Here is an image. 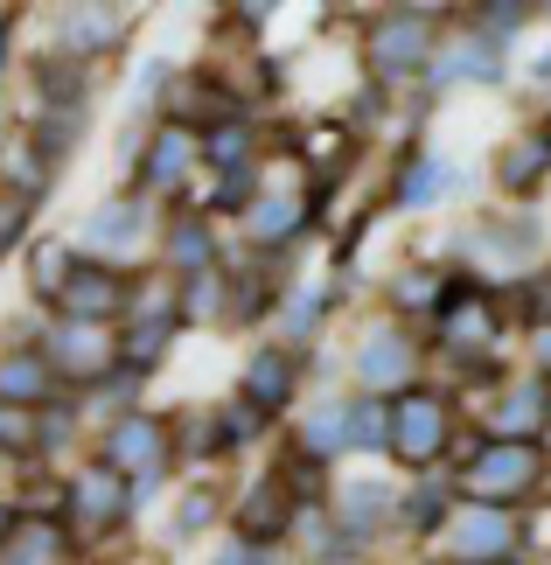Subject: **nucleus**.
Listing matches in <instances>:
<instances>
[{"label":"nucleus","instance_id":"1","mask_svg":"<svg viewBox=\"0 0 551 565\" xmlns=\"http://www.w3.org/2000/svg\"><path fill=\"white\" fill-rule=\"evenodd\" d=\"M538 475H544V454L531 440H489L468 461V503L502 510V503H517V495H531Z\"/></svg>","mask_w":551,"mask_h":565},{"label":"nucleus","instance_id":"2","mask_svg":"<svg viewBox=\"0 0 551 565\" xmlns=\"http://www.w3.org/2000/svg\"><path fill=\"white\" fill-rule=\"evenodd\" d=\"M447 433H454L447 398H433V391H405V398H391V454H399V461H412V468L439 461Z\"/></svg>","mask_w":551,"mask_h":565},{"label":"nucleus","instance_id":"3","mask_svg":"<svg viewBox=\"0 0 551 565\" xmlns=\"http://www.w3.org/2000/svg\"><path fill=\"white\" fill-rule=\"evenodd\" d=\"M126 273L119 266H105V258H77V273H71V287L56 294V308L63 321H92V329H113V315H126Z\"/></svg>","mask_w":551,"mask_h":565},{"label":"nucleus","instance_id":"4","mask_svg":"<svg viewBox=\"0 0 551 565\" xmlns=\"http://www.w3.org/2000/svg\"><path fill=\"white\" fill-rule=\"evenodd\" d=\"M161 461H168V426L147 419V412H126V419L105 433V468L126 475L134 489H147L153 475H161Z\"/></svg>","mask_w":551,"mask_h":565},{"label":"nucleus","instance_id":"5","mask_svg":"<svg viewBox=\"0 0 551 565\" xmlns=\"http://www.w3.org/2000/svg\"><path fill=\"white\" fill-rule=\"evenodd\" d=\"M510 516L489 510V503H468V510H454L447 524H439V552H447L454 565H496L502 552H510Z\"/></svg>","mask_w":551,"mask_h":565},{"label":"nucleus","instance_id":"6","mask_svg":"<svg viewBox=\"0 0 551 565\" xmlns=\"http://www.w3.org/2000/svg\"><path fill=\"white\" fill-rule=\"evenodd\" d=\"M42 356L56 363V377H105L119 363V342H113V329H92V321H56Z\"/></svg>","mask_w":551,"mask_h":565},{"label":"nucleus","instance_id":"7","mask_svg":"<svg viewBox=\"0 0 551 565\" xmlns=\"http://www.w3.org/2000/svg\"><path fill=\"white\" fill-rule=\"evenodd\" d=\"M140 495H134V482L126 475H113V468H84L77 482H71V516H77V531H113L126 510H134Z\"/></svg>","mask_w":551,"mask_h":565},{"label":"nucleus","instance_id":"8","mask_svg":"<svg viewBox=\"0 0 551 565\" xmlns=\"http://www.w3.org/2000/svg\"><path fill=\"white\" fill-rule=\"evenodd\" d=\"M412 371H418V356H412V335L405 329H370L363 335V350H357V377L363 391H412Z\"/></svg>","mask_w":551,"mask_h":565},{"label":"nucleus","instance_id":"9","mask_svg":"<svg viewBox=\"0 0 551 565\" xmlns=\"http://www.w3.org/2000/svg\"><path fill=\"white\" fill-rule=\"evenodd\" d=\"M426 56H433L426 14H384L378 29H370V63H378L384 77H412Z\"/></svg>","mask_w":551,"mask_h":565},{"label":"nucleus","instance_id":"10","mask_svg":"<svg viewBox=\"0 0 551 565\" xmlns=\"http://www.w3.org/2000/svg\"><path fill=\"white\" fill-rule=\"evenodd\" d=\"M56 398V363L42 356V350H8L0 356V405H14V412H42Z\"/></svg>","mask_w":551,"mask_h":565},{"label":"nucleus","instance_id":"11","mask_svg":"<svg viewBox=\"0 0 551 565\" xmlns=\"http://www.w3.org/2000/svg\"><path fill=\"white\" fill-rule=\"evenodd\" d=\"M161 258H168V273H182V279H210V266H216V237H210V224H203V216H168Z\"/></svg>","mask_w":551,"mask_h":565},{"label":"nucleus","instance_id":"12","mask_svg":"<svg viewBox=\"0 0 551 565\" xmlns=\"http://www.w3.org/2000/svg\"><path fill=\"white\" fill-rule=\"evenodd\" d=\"M189 161H195V134H189L182 119H168L161 134L140 147V182H147V189H174Z\"/></svg>","mask_w":551,"mask_h":565},{"label":"nucleus","instance_id":"13","mask_svg":"<svg viewBox=\"0 0 551 565\" xmlns=\"http://www.w3.org/2000/svg\"><path fill=\"white\" fill-rule=\"evenodd\" d=\"M294 384H300V371H294V356H286V350H258L245 363V405L252 412H279L286 398H294Z\"/></svg>","mask_w":551,"mask_h":565},{"label":"nucleus","instance_id":"14","mask_svg":"<svg viewBox=\"0 0 551 565\" xmlns=\"http://www.w3.org/2000/svg\"><path fill=\"white\" fill-rule=\"evenodd\" d=\"M71 545H77V537L63 531V524L35 516V524H14V537L0 545V565H63V558H71Z\"/></svg>","mask_w":551,"mask_h":565},{"label":"nucleus","instance_id":"15","mask_svg":"<svg viewBox=\"0 0 551 565\" xmlns=\"http://www.w3.org/2000/svg\"><path fill=\"white\" fill-rule=\"evenodd\" d=\"M126 35V8H71L63 14V50H84V56H98V50H113V42Z\"/></svg>","mask_w":551,"mask_h":565},{"label":"nucleus","instance_id":"16","mask_svg":"<svg viewBox=\"0 0 551 565\" xmlns=\"http://www.w3.org/2000/svg\"><path fill=\"white\" fill-rule=\"evenodd\" d=\"M300 224H307L300 195H258V203H245V237L252 245H286Z\"/></svg>","mask_w":551,"mask_h":565},{"label":"nucleus","instance_id":"17","mask_svg":"<svg viewBox=\"0 0 551 565\" xmlns=\"http://www.w3.org/2000/svg\"><path fill=\"white\" fill-rule=\"evenodd\" d=\"M447 189H454V168L439 161V154H418V161H405V175H399V203H405V210H426V203H439Z\"/></svg>","mask_w":551,"mask_h":565},{"label":"nucleus","instance_id":"18","mask_svg":"<svg viewBox=\"0 0 551 565\" xmlns=\"http://www.w3.org/2000/svg\"><path fill=\"white\" fill-rule=\"evenodd\" d=\"M279 531H286V482H279V475H266L258 495L245 503V537H252V545H273Z\"/></svg>","mask_w":551,"mask_h":565},{"label":"nucleus","instance_id":"19","mask_svg":"<svg viewBox=\"0 0 551 565\" xmlns=\"http://www.w3.org/2000/svg\"><path fill=\"white\" fill-rule=\"evenodd\" d=\"M203 154H210V168H216V175H245V168H252V126H237V119L210 126Z\"/></svg>","mask_w":551,"mask_h":565},{"label":"nucleus","instance_id":"20","mask_svg":"<svg viewBox=\"0 0 551 565\" xmlns=\"http://www.w3.org/2000/svg\"><path fill=\"white\" fill-rule=\"evenodd\" d=\"M538 412H544V391L538 384L531 391H510V398L489 412V433H496V440H523V433L538 426Z\"/></svg>","mask_w":551,"mask_h":565},{"label":"nucleus","instance_id":"21","mask_svg":"<svg viewBox=\"0 0 551 565\" xmlns=\"http://www.w3.org/2000/svg\"><path fill=\"white\" fill-rule=\"evenodd\" d=\"M439 335H447V342H481V335H496V321L468 294V300H447V308H439Z\"/></svg>","mask_w":551,"mask_h":565},{"label":"nucleus","instance_id":"22","mask_svg":"<svg viewBox=\"0 0 551 565\" xmlns=\"http://www.w3.org/2000/svg\"><path fill=\"white\" fill-rule=\"evenodd\" d=\"M84 237H92V245H134L140 237V203H105L92 224H84Z\"/></svg>","mask_w":551,"mask_h":565},{"label":"nucleus","instance_id":"23","mask_svg":"<svg viewBox=\"0 0 551 565\" xmlns=\"http://www.w3.org/2000/svg\"><path fill=\"white\" fill-rule=\"evenodd\" d=\"M349 447H391V405L378 398H363V405H349Z\"/></svg>","mask_w":551,"mask_h":565},{"label":"nucleus","instance_id":"24","mask_svg":"<svg viewBox=\"0 0 551 565\" xmlns=\"http://www.w3.org/2000/svg\"><path fill=\"white\" fill-rule=\"evenodd\" d=\"M544 168H551V147L544 140H517L510 154H502V189H531Z\"/></svg>","mask_w":551,"mask_h":565},{"label":"nucleus","instance_id":"25","mask_svg":"<svg viewBox=\"0 0 551 565\" xmlns=\"http://www.w3.org/2000/svg\"><path fill=\"white\" fill-rule=\"evenodd\" d=\"M300 447H307V454H336V447H349V405L315 412V419H307V433H300Z\"/></svg>","mask_w":551,"mask_h":565},{"label":"nucleus","instance_id":"26","mask_svg":"<svg viewBox=\"0 0 551 565\" xmlns=\"http://www.w3.org/2000/svg\"><path fill=\"white\" fill-rule=\"evenodd\" d=\"M71 273H77V258L63 252V245H42V252H35V287L50 294V300H56L63 287H71Z\"/></svg>","mask_w":551,"mask_h":565},{"label":"nucleus","instance_id":"27","mask_svg":"<svg viewBox=\"0 0 551 565\" xmlns=\"http://www.w3.org/2000/svg\"><path fill=\"white\" fill-rule=\"evenodd\" d=\"M42 447V433H35V412H14V405H0V454H29Z\"/></svg>","mask_w":551,"mask_h":565},{"label":"nucleus","instance_id":"28","mask_svg":"<svg viewBox=\"0 0 551 565\" xmlns=\"http://www.w3.org/2000/svg\"><path fill=\"white\" fill-rule=\"evenodd\" d=\"M29 210H35V195H21V189H0V252L21 245V231H29Z\"/></svg>","mask_w":551,"mask_h":565},{"label":"nucleus","instance_id":"29","mask_svg":"<svg viewBox=\"0 0 551 565\" xmlns=\"http://www.w3.org/2000/svg\"><path fill=\"white\" fill-rule=\"evenodd\" d=\"M378 516H384V489H357V495H349V531H357V537H370V524H378Z\"/></svg>","mask_w":551,"mask_h":565},{"label":"nucleus","instance_id":"30","mask_svg":"<svg viewBox=\"0 0 551 565\" xmlns=\"http://www.w3.org/2000/svg\"><path fill=\"white\" fill-rule=\"evenodd\" d=\"M258 419H266V412H252L245 398H237V405L224 412V433H216V440H224V447H237V440H252V433H258Z\"/></svg>","mask_w":551,"mask_h":565},{"label":"nucleus","instance_id":"31","mask_svg":"<svg viewBox=\"0 0 551 565\" xmlns=\"http://www.w3.org/2000/svg\"><path fill=\"white\" fill-rule=\"evenodd\" d=\"M216 565H286V552H279V545H252V537H237V545L216 558Z\"/></svg>","mask_w":551,"mask_h":565},{"label":"nucleus","instance_id":"32","mask_svg":"<svg viewBox=\"0 0 551 565\" xmlns=\"http://www.w3.org/2000/svg\"><path fill=\"white\" fill-rule=\"evenodd\" d=\"M210 516H216V503H210V495H182V510H174V531H203L210 524Z\"/></svg>","mask_w":551,"mask_h":565},{"label":"nucleus","instance_id":"33","mask_svg":"<svg viewBox=\"0 0 551 565\" xmlns=\"http://www.w3.org/2000/svg\"><path fill=\"white\" fill-rule=\"evenodd\" d=\"M531 350H538V363L551 371V321H538V329H531Z\"/></svg>","mask_w":551,"mask_h":565},{"label":"nucleus","instance_id":"34","mask_svg":"<svg viewBox=\"0 0 551 565\" xmlns=\"http://www.w3.org/2000/svg\"><path fill=\"white\" fill-rule=\"evenodd\" d=\"M8 537H14V516H8V510H0V545H8Z\"/></svg>","mask_w":551,"mask_h":565}]
</instances>
